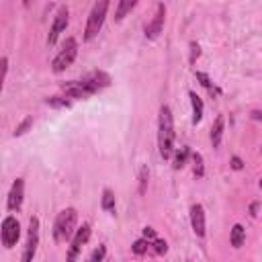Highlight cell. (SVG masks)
<instances>
[{"label": "cell", "mask_w": 262, "mask_h": 262, "mask_svg": "<svg viewBox=\"0 0 262 262\" xmlns=\"http://www.w3.org/2000/svg\"><path fill=\"white\" fill-rule=\"evenodd\" d=\"M252 117H254V119H262V115H260L258 111H256V113H252Z\"/></svg>", "instance_id": "obj_33"}, {"label": "cell", "mask_w": 262, "mask_h": 262, "mask_svg": "<svg viewBox=\"0 0 262 262\" xmlns=\"http://www.w3.org/2000/svg\"><path fill=\"white\" fill-rule=\"evenodd\" d=\"M82 80L90 86L92 92H98L100 88H104V86H109V84H111V76H109V74H104V72H100V70H98V72L88 74V76L82 78Z\"/></svg>", "instance_id": "obj_13"}, {"label": "cell", "mask_w": 262, "mask_h": 262, "mask_svg": "<svg viewBox=\"0 0 262 262\" xmlns=\"http://www.w3.org/2000/svg\"><path fill=\"white\" fill-rule=\"evenodd\" d=\"M188 154H190V150H188V148H180V150L176 152V156H174V162H172L174 170H178V168H182V166L186 164Z\"/></svg>", "instance_id": "obj_19"}, {"label": "cell", "mask_w": 262, "mask_h": 262, "mask_svg": "<svg viewBox=\"0 0 262 262\" xmlns=\"http://www.w3.org/2000/svg\"><path fill=\"white\" fill-rule=\"evenodd\" d=\"M37 244H39V219L31 217L29 221V236H27V246L23 252V262H31L35 252H37Z\"/></svg>", "instance_id": "obj_5"}, {"label": "cell", "mask_w": 262, "mask_h": 262, "mask_svg": "<svg viewBox=\"0 0 262 262\" xmlns=\"http://www.w3.org/2000/svg\"><path fill=\"white\" fill-rule=\"evenodd\" d=\"M62 90L68 98H88L92 92V88L84 80H70V82H64L62 84Z\"/></svg>", "instance_id": "obj_8"}, {"label": "cell", "mask_w": 262, "mask_h": 262, "mask_svg": "<svg viewBox=\"0 0 262 262\" xmlns=\"http://www.w3.org/2000/svg\"><path fill=\"white\" fill-rule=\"evenodd\" d=\"M135 4H137V0H121V2H119V8H117V12H115V21H123L125 16L135 8Z\"/></svg>", "instance_id": "obj_16"}, {"label": "cell", "mask_w": 262, "mask_h": 262, "mask_svg": "<svg viewBox=\"0 0 262 262\" xmlns=\"http://www.w3.org/2000/svg\"><path fill=\"white\" fill-rule=\"evenodd\" d=\"M68 21H70V10L66 6H62L58 10V14H56V19H54V25H51V29H49V35H47V43L49 45H54L58 41V37H60V33L66 31Z\"/></svg>", "instance_id": "obj_9"}, {"label": "cell", "mask_w": 262, "mask_h": 262, "mask_svg": "<svg viewBox=\"0 0 262 262\" xmlns=\"http://www.w3.org/2000/svg\"><path fill=\"white\" fill-rule=\"evenodd\" d=\"M47 104L49 107H54V109H68L70 100H66L64 96H51V98H47Z\"/></svg>", "instance_id": "obj_23"}, {"label": "cell", "mask_w": 262, "mask_h": 262, "mask_svg": "<svg viewBox=\"0 0 262 262\" xmlns=\"http://www.w3.org/2000/svg\"><path fill=\"white\" fill-rule=\"evenodd\" d=\"M190 64H195L197 62V58L201 56V47H199V43H190Z\"/></svg>", "instance_id": "obj_28"}, {"label": "cell", "mask_w": 262, "mask_h": 262, "mask_svg": "<svg viewBox=\"0 0 262 262\" xmlns=\"http://www.w3.org/2000/svg\"><path fill=\"white\" fill-rule=\"evenodd\" d=\"M193 162H195V176L201 178L205 174V168H203V156L201 154H193Z\"/></svg>", "instance_id": "obj_24"}, {"label": "cell", "mask_w": 262, "mask_h": 262, "mask_svg": "<svg viewBox=\"0 0 262 262\" xmlns=\"http://www.w3.org/2000/svg\"><path fill=\"white\" fill-rule=\"evenodd\" d=\"M152 246H154V252H156V254H166V250H168L166 240H160V238H156Z\"/></svg>", "instance_id": "obj_26"}, {"label": "cell", "mask_w": 262, "mask_h": 262, "mask_svg": "<svg viewBox=\"0 0 262 262\" xmlns=\"http://www.w3.org/2000/svg\"><path fill=\"white\" fill-rule=\"evenodd\" d=\"M242 166H244V164H242L240 158H232V168H234V170H242Z\"/></svg>", "instance_id": "obj_30"}, {"label": "cell", "mask_w": 262, "mask_h": 262, "mask_svg": "<svg viewBox=\"0 0 262 262\" xmlns=\"http://www.w3.org/2000/svg\"><path fill=\"white\" fill-rule=\"evenodd\" d=\"M8 72V58H2V78H6Z\"/></svg>", "instance_id": "obj_31"}, {"label": "cell", "mask_w": 262, "mask_h": 262, "mask_svg": "<svg viewBox=\"0 0 262 262\" xmlns=\"http://www.w3.org/2000/svg\"><path fill=\"white\" fill-rule=\"evenodd\" d=\"M223 131H225V117H223V115H217L215 123H213V127H211V144H213V148H219V146H221Z\"/></svg>", "instance_id": "obj_14"}, {"label": "cell", "mask_w": 262, "mask_h": 262, "mask_svg": "<svg viewBox=\"0 0 262 262\" xmlns=\"http://www.w3.org/2000/svg\"><path fill=\"white\" fill-rule=\"evenodd\" d=\"M188 96H190V104H193V123L197 125L199 121L203 119V100H201V96H199L197 92H193V90L188 92Z\"/></svg>", "instance_id": "obj_15"}, {"label": "cell", "mask_w": 262, "mask_h": 262, "mask_svg": "<svg viewBox=\"0 0 262 262\" xmlns=\"http://www.w3.org/2000/svg\"><path fill=\"white\" fill-rule=\"evenodd\" d=\"M102 209H104V211H109V213L115 211V195H113V190H109V188L102 190Z\"/></svg>", "instance_id": "obj_18"}, {"label": "cell", "mask_w": 262, "mask_h": 262, "mask_svg": "<svg viewBox=\"0 0 262 262\" xmlns=\"http://www.w3.org/2000/svg\"><path fill=\"white\" fill-rule=\"evenodd\" d=\"M152 246V244H150V240L148 238H142V240H137L135 244H133V254H137V256H142V254H146L148 252V248Z\"/></svg>", "instance_id": "obj_22"}, {"label": "cell", "mask_w": 262, "mask_h": 262, "mask_svg": "<svg viewBox=\"0 0 262 262\" xmlns=\"http://www.w3.org/2000/svg\"><path fill=\"white\" fill-rule=\"evenodd\" d=\"M23 199H25V180L16 178L12 188H10V195H8V209L10 211H19L23 207Z\"/></svg>", "instance_id": "obj_11"}, {"label": "cell", "mask_w": 262, "mask_h": 262, "mask_svg": "<svg viewBox=\"0 0 262 262\" xmlns=\"http://www.w3.org/2000/svg\"><path fill=\"white\" fill-rule=\"evenodd\" d=\"M88 238H90V225H88V223H82L80 228L76 230L74 238H72V244H70V250H68V260H70V262L78 258L82 246H84L86 242H88Z\"/></svg>", "instance_id": "obj_7"}, {"label": "cell", "mask_w": 262, "mask_h": 262, "mask_svg": "<svg viewBox=\"0 0 262 262\" xmlns=\"http://www.w3.org/2000/svg\"><path fill=\"white\" fill-rule=\"evenodd\" d=\"M158 148L164 160L172 158L174 154V123H172V111L166 107L160 109V121H158Z\"/></svg>", "instance_id": "obj_1"}, {"label": "cell", "mask_w": 262, "mask_h": 262, "mask_svg": "<svg viewBox=\"0 0 262 262\" xmlns=\"http://www.w3.org/2000/svg\"><path fill=\"white\" fill-rule=\"evenodd\" d=\"M148 178H150V170H148V166H142V170H139V195H146Z\"/></svg>", "instance_id": "obj_21"}, {"label": "cell", "mask_w": 262, "mask_h": 262, "mask_svg": "<svg viewBox=\"0 0 262 262\" xmlns=\"http://www.w3.org/2000/svg\"><path fill=\"white\" fill-rule=\"evenodd\" d=\"M23 2H25V4H29V2H31V0H23Z\"/></svg>", "instance_id": "obj_34"}, {"label": "cell", "mask_w": 262, "mask_h": 262, "mask_svg": "<svg viewBox=\"0 0 262 262\" xmlns=\"http://www.w3.org/2000/svg\"><path fill=\"white\" fill-rule=\"evenodd\" d=\"M76 221H78L76 209L68 207V209H64V211H60L58 217H56V223H54V240L58 244L68 242L76 234Z\"/></svg>", "instance_id": "obj_2"}, {"label": "cell", "mask_w": 262, "mask_h": 262, "mask_svg": "<svg viewBox=\"0 0 262 262\" xmlns=\"http://www.w3.org/2000/svg\"><path fill=\"white\" fill-rule=\"evenodd\" d=\"M195 76H197V80H199V82H201V84H203V86H205V88H207L209 92H211V94H219V90H217V88H215V86H213V82H211V78H209V76H207L205 72H197Z\"/></svg>", "instance_id": "obj_20"}, {"label": "cell", "mask_w": 262, "mask_h": 262, "mask_svg": "<svg viewBox=\"0 0 262 262\" xmlns=\"http://www.w3.org/2000/svg\"><path fill=\"white\" fill-rule=\"evenodd\" d=\"M76 54H78V43H76V39L74 37H68L66 43H64V47H62V51L54 58V62H51L54 72L60 74V72H64L68 66H72V62L76 60Z\"/></svg>", "instance_id": "obj_4"}, {"label": "cell", "mask_w": 262, "mask_h": 262, "mask_svg": "<svg viewBox=\"0 0 262 262\" xmlns=\"http://www.w3.org/2000/svg\"><path fill=\"white\" fill-rule=\"evenodd\" d=\"M244 240H246V230L242 228L240 223H236L232 228V236H230V242L234 248H242L244 246Z\"/></svg>", "instance_id": "obj_17"}, {"label": "cell", "mask_w": 262, "mask_h": 262, "mask_svg": "<svg viewBox=\"0 0 262 262\" xmlns=\"http://www.w3.org/2000/svg\"><path fill=\"white\" fill-rule=\"evenodd\" d=\"M21 238V223L16 221V217H6L2 221V244L4 248H12Z\"/></svg>", "instance_id": "obj_6"}, {"label": "cell", "mask_w": 262, "mask_h": 262, "mask_svg": "<svg viewBox=\"0 0 262 262\" xmlns=\"http://www.w3.org/2000/svg\"><path fill=\"white\" fill-rule=\"evenodd\" d=\"M144 238L156 240V230H154V228H144Z\"/></svg>", "instance_id": "obj_29"}, {"label": "cell", "mask_w": 262, "mask_h": 262, "mask_svg": "<svg viewBox=\"0 0 262 262\" xmlns=\"http://www.w3.org/2000/svg\"><path fill=\"white\" fill-rule=\"evenodd\" d=\"M164 16H166V6H164V4H158L152 23L146 27V37H148V39H156V37H158V35L162 33V29H164Z\"/></svg>", "instance_id": "obj_10"}, {"label": "cell", "mask_w": 262, "mask_h": 262, "mask_svg": "<svg viewBox=\"0 0 262 262\" xmlns=\"http://www.w3.org/2000/svg\"><path fill=\"white\" fill-rule=\"evenodd\" d=\"M31 125H33V119H31V117L23 119V123H21L19 127H16V129H14V137H21L23 133H27V131L31 129Z\"/></svg>", "instance_id": "obj_25"}, {"label": "cell", "mask_w": 262, "mask_h": 262, "mask_svg": "<svg viewBox=\"0 0 262 262\" xmlns=\"http://www.w3.org/2000/svg\"><path fill=\"white\" fill-rule=\"evenodd\" d=\"M109 12V0H98V2L94 4L88 21H86V29H84V41H90L94 39L96 35L100 33L102 29V23H104V16H107Z\"/></svg>", "instance_id": "obj_3"}, {"label": "cell", "mask_w": 262, "mask_h": 262, "mask_svg": "<svg viewBox=\"0 0 262 262\" xmlns=\"http://www.w3.org/2000/svg\"><path fill=\"white\" fill-rule=\"evenodd\" d=\"M104 256H107V248H104V246H98V248L90 254V260H92V262H100Z\"/></svg>", "instance_id": "obj_27"}, {"label": "cell", "mask_w": 262, "mask_h": 262, "mask_svg": "<svg viewBox=\"0 0 262 262\" xmlns=\"http://www.w3.org/2000/svg\"><path fill=\"white\" fill-rule=\"evenodd\" d=\"M258 207H260L258 203H252V205H250V215H252V217H256V211H258Z\"/></svg>", "instance_id": "obj_32"}, {"label": "cell", "mask_w": 262, "mask_h": 262, "mask_svg": "<svg viewBox=\"0 0 262 262\" xmlns=\"http://www.w3.org/2000/svg\"><path fill=\"white\" fill-rule=\"evenodd\" d=\"M190 223H193V230L199 238H205V209L203 205H193L190 209Z\"/></svg>", "instance_id": "obj_12"}, {"label": "cell", "mask_w": 262, "mask_h": 262, "mask_svg": "<svg viewBox=\"0 0 262 262\" xmlns=\"http://www.w3.org/2000/svg\"><path fill=\"white\" fill-rule=\"evenodd\" d=\"M260 188H262V180H260Z\"/></svg>", "instance_id": "obj_35"}]
</instances>
